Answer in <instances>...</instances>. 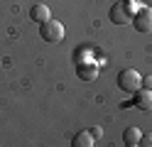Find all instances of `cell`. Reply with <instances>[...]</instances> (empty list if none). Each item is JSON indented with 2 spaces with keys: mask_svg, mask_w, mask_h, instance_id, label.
<instances>
[{
  "mask_svg": "<svg viewBox=\"0 0 152 147\" xmlns=\"http://www.w3.org/2000/svg\"><path fill=\"white\" fill-rule=\"evenodd\" d=\"M125 147H140V145H125Z\"/></svg>",
  "mask_w": 152,
  "mask_h": 147,
  "instance_id": "obj_13",
  "label": "cell"
},
{
  "mask_svg": "<svg viewBox=\"0 0 152 147\" xmlns=\"http://www.w3.org/2000/svg\"><path fill=\"white\" fill-rule=\"evenodd\" d=\"M118 88L125 93H135L142 88V74L135 71V69H123L118 74Z\"/></svg>",
  "mask_w": 152,
  "mask_h": 147,
  "instance_id": "obj_1",
  "label": "cell"
},
{
  "mask_svg": "<svg viewBox=\"0 0 152 147\" xmlns=\"http://www.w3.org/2000/svg\"><path fill=\"white\" fill-rule=\"evenodd\" d=\"M137 145L140 147H152V132H142V137H140Z\"/></svg>",
  "mask_w": 152,
  "mask_h": 147,
  "instance_id": "obj_10",
  "label": "cell"
},
{
  "mask_svg": "<svg viewBox=\"0 0 152 147\" xmlns=\"http://www.w3.org/2000/svg\"><path fill=\"white\" fill-rule=\"evenodd\" d=\"M132 105L137 110H142V113H150L152 110V91H145V88L135 91L132 93Z\"/></svg>",
  "mask_w": 152,
  "mask_h": 147,
  "instance_id": "obj_5",
  "label": "cell"
},
{
  "mask_svg": "<svg viewBox=\"0 0 152 147\" xmlns=\"http://www.w3.org/2000/svg\"><path fill=\"white\" fill-rule=\"evenodd\" d=\"M135 12H137V10H132V3L120 0V3H115L110 7V22H115V25H130Z\"/></svg>",
  "mask_w": 152,
  "mask_h": 147,
  "instance_id": "obj_2",
  "label": "cell"
},
{
  "mask_svg": "<svg viewBox=\"0 0 152 147\" xmlns=\"http://www.w3.org/2000/svg\"><path fill=\"white\" fill-rule=\"evenodd\" d=\"M140 137H142V130H140V127H128V130L123 132V142H125V145H137Z\"/></svg>",
  "mask_w": 152,
  "mask_h": 147,
  "instance_id": "obj_8",
  "label": "cell"
},
{
  "mask_svg": "<svg viewBox=\"0 0 152 147\" xmlns=\"http://www.w3.org/2000/svg\"><path fill=\"white\" fill-rule=\"evenodd\" d=\"M39 34L44 42H61L64 39V25L59 22V20H47L44 25H39Z\"/></svg>",
  "mask_w": 152,
  "mask_h": 147,
  "instance_id": "obj_3",
  "label": "cell"
},
{
  "mask_svg": "<svg viewBox=\"0 0 152 147\" xmlns=\"http://www.w3.org/2000/svg\"><path fill=\"white\" fill-rule=\"evenodd\" d=\"M125 3H130V0H125Z\"/></svg>",
  "mask_w": 152,
  "mask_h": 147,
  "instance_id": "obj_14",
  "label": "cell"
},
{
  "mask_svg": "<svg viewBox=\"0 0 152 147\" xmlns=\"http://www.w3.org/2000/svg\"><path fill=\"white\" fill-rule=\"evenodd\" d=\"M79 76L83 78V81H91V78L98 76V71H96V66H81L79 69Z\"/></svg>",
  "mask_w": 152,
  "mask_h": 147,
  "instance_id": "obj_9",
  "label": "cell"
},
{
  "mask_svg": "<svg viewBox=\"0 0 152 147\" xmlns=\"http://www.w3.org/2000/svg\"><path fill=\"white\" fill-rule=\"evenodd\" d=\"M30 17L34 20L37 25H44L47 20H52V10H49V5L37 3V5H32V10H30Z\"/></svg>",
  "mask_w": 152,
  "mask_h": 147,
  "instance_id": "obj_6",
  "label": "cell"
},
{
  "mask_svg": "<svg viewBox=\"0 0 152 147\" xmlns=\"http://www.w3.org/2000/svg\"><path fill=\"white\" fill-rule=\"evenodd\" d=\"M142 88H145V91H152V74L142 76Z\"/></svg>",
  "mask_w": 152,
  "mask_h": 147,
  "instance_id": "obj_11",
  "label": "cell"
},
{
  "mask_svg": "<svg viewBox=\"0 0 152 147\" xmlns=\"http://www.w3.org/2000/svg\"><path fill=\"white\" fill-rule=\"evenodd\" d=\"M93 145H96V137H93L88 130L76 132V135H74V140H71V147H93Z\"/></svg>",
  "mask_w": 152,
  "mask_h": 147,
  "instance_id": "obj_7",
  "label": "cell"
},
{
  "mask_svg": "<svg viewBox=\"0 0 152 147\" xmlns=\"http://www.w3.org/2000/svg\"><path fill=\"white\" fill-rule=\"evenodd\" d=\"M132 27L137 29L140 34H150L152 32V10L150 7H140L135 15H132Z\"/></svg>",
  "mask_w": 152,
  "mask_h": 147,
  "instance_id": "obj_4",
  "label": "cell"
},
{
  "mask_svg": "<svg viewBox=\"0 0 152 147\" xmlns=\"http://www.w3.org/2000/svg\"><path fill=\"white\" fill-rule=\"evenodd\" d=\"M88 132H91V135H93V137H96V140H98V137H101V132H103V130H101V127H91Z\"/></svg>",
  "mask_w": 152,
  "mask_h": 147,
  "instance_id": "obj_12",
  "label": "cell"
}]
</instances>
